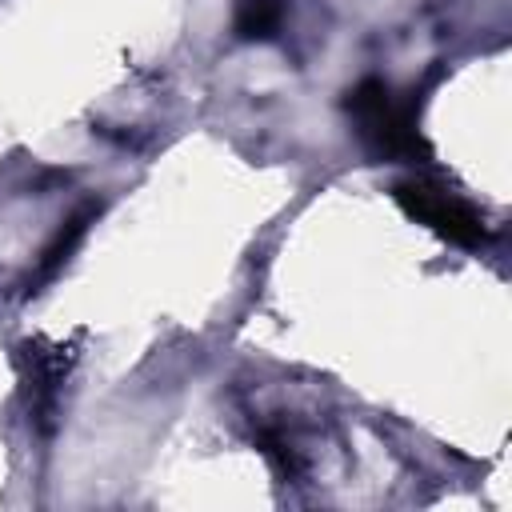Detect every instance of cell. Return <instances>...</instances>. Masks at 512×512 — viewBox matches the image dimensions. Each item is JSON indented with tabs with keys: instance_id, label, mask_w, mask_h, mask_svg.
Masks as SVG:
<instances>
[{
	"instance_id": "obj_1",
	"label": "cell",
	"mask_w": 512,
	"mask_h": 512,
	"mask_svg": "<svg viewBox=\"0 0 512 512\" xmlns=\"http://www.w3.org/2000/svg\"><path fill=\"white\" fill-rule=\"evenodd\" d=\"M344 108L356 116L360 132L384 152V156H396V160H428L432 148L428 140L420 136L416 128V108L412 100H396L392 88L384 80H360Z\"/></svg>"
},
{
	"instance_id": "obj_3",
	"label": "cell",
	"mask_w": 512,
	"mask_h": 512,
	"mask_svg": "<svg viewBox=\"0 0 512 512\" xmlns=\"http://www.w3.org/2000/svg\"><path fill=\"white\" fill-rule=\"evenodd\" d=\"M20 360H24L28 408H32L40 428H52L56 396H60V384L72 368V348L52 344V340H28V344H20Z\"/></svg>"
},
{
	"instance_id": "obj_5",
	"label": "cell",
	"mask_w": 512,
	"mask_h": 512,
	"mask_svg": "<svg viewBox=\"0 0 512 512\" xmlns=\"http://www.w3.org/2000/svg\"><path fill=\"white\" fill-rule=\"evenodd\" d=\"M284 4L280 0H236V32L244 40H268L280 32Z\"/></svg>"
},
{
	"instance_id": "obj_2",
	"label": "cell",
	"mask_w": 512,
	"mask_h": 512,
	"mask_svg": "<svg viewBox=\"0 0 512 512\" xmlns=\"http://www.w3.org/2000/svg\"><path fill=\"white\" fill-rule=\"evenodd\" d=\"M392 196H396V204H400L412 220L428 224L436 236H444V240H452V244H460V248H476V244L488 240L484 216H480L460 192H452V188H444V184H436V180H428V176H408V180H400V184L392 188Z\"/></svg>"
},
{
	"instance_id": "obj_4",
	"label": "cell",
	"mask_w": 512,
	"mask_h": 512,
	"mask_svg": "<svg viewBox=\"0 0 512 512\" xmlns=\"http://www.w3.org/2000/svg\"><path fill=\"white\" fill-rule=\"evenodd\" d=\"M96 216V208L88 204V208H80L60 232H56V240L44 248V256H40V268H36V284H44V280H52L56 272H60V264L68 260V252L80 244V236H84V228H88V220Z\"/></svg>"
}]
</instances>
